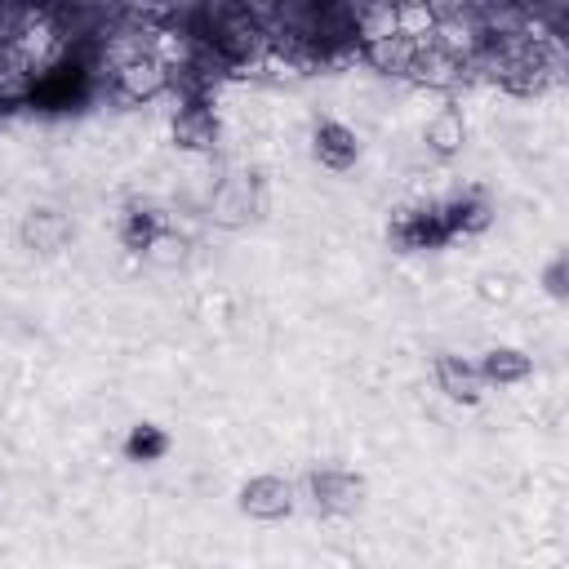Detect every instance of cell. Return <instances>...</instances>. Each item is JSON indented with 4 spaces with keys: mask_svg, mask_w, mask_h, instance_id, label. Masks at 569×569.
Listing matches in <instances>:
<instances>
[{
    "mask_svg": "<svg viewBox=\"0 0 569 569\" xmlns=\"http://www.w3.org/2000/svg\"><path fill=\"white\" fill-rule=\"evenodd\" d=\"M22 240H27L31 249H40V253H58V249H67V240H71V218L58 213V209H31V213L22 218Z\"/></svg>",
    "mask_w": 569,
    "mask_h": 569,
    "instance_id": "8fae6325",
    "label": "cell"
},
{
    "mask_svg": "<svg viewBox=\"0 0 569 569\" xmlns=\"http://www.w3.org/2000/svg\"><path fill=\"white\" fill-rule=\"evenodd\" d=\"M431 373H436V387L449 400H458V405H476L485 396V387H489L485 373H480V365L467 360V356H458V351H440L436 365H431Z\"/></svg>",
    "mask_w": 569,
    "mask_h": 569,
    "instance_id": "8992f818",
    "label": "cell"
},
{
    "mask_svg": "<svg viewBox=\"0 0 569 569\" xmlns=\"http://www.w3.org/2000/svg\"><path fill=\"white\" fill-rule=\"evenodd\" d=\"M480 298H485V302H507V298H511V280L498 276V271L480 276Z\"/></svg>",
    "mask_w": 569,
    "mask_h": 569,
    "instance_id": "9a60e30c",
    "label": "cell"
},
{
    "mask_svg": "<svg viewBox=\"0 0 569 569\" xmlns=\"http://www.w3.org/2000/svg\"><path fill=\"white\" fill-rule=\"evenodd\" d=\"M160 231H164L160 213H151V209H147V204H138V200L120 213V244H124V249H133V253H147V244H151Z\"/></svg>",
    "mask_w": 569,
    "mask_h": 569,
    "instance_id": "4fadbf2b",
    "label": "cell"
},
{
    "mask_svg": "<svg viewBox=\"0 0 569 569\" xmlns=\"http://www.w3.org/2000/svg\"><path fill=\"white\" fill-rule=\"evenodd\" d=\"M298 489L307 493L311 511H320V516H351L365 498V480L347 467H311Z\"/></svg>",
    "mask_w": 569,
    "mask_h": 569,
    "instance_id": "7a4b0ae2",
    "label": "cell"
},
{
    "mask_svg": "<svg viewBox=\"0 0 569 569\" xmlns=\"http://www.w3.org/2000/svg\"><path fill=\"white\" fill-rule=\"evenodd\" d=\"M409 80H413V84H422V89H440V93L471 84V80H467V62L449 58V53H445V49H436L431 40H422V44H418V58H413V67H409Z\"/></svg>",
    "mask_w": 569,
    "mask_h": 569,
    "instance_id": "52a82bcc",
    "label": "cell"
},
{
    "mask_svg": "<svg viewBox=\"0 0 569 569\" xmlns=\"http://www.w3.org/2000/svg\"><path fill=\"white\" fill-rule=\"evenodd\" d=\"M422 142H427V151H431L436 160L458 156V151L467 147V116H462L453 102L440 107L436 116H427V124H422Z\"/></svg>",
    "mask_w": 569,
    "mask_h": 569,
    "instance_id": "30bf717a",
    "label": "cell"
},
{
    "mask_svg": "<svg viewBox=\"0 0 569 569\" xmlns=\"http://www.w3.org/2000/svg\"><path fill=\"white\" fill-rule=\"evenodd\" d=\"M164 449H169V440H164L160 427H133L129 440H124V453H129L133 462H156Z\"/></svg>",
    "mask_w": 569,
    "mask_h": 569,
    "instance_id": "5bb4252c",
    "label": "cell"
},
{
    "mask_svg": "<svg viewBox=\"0 0 569 569\" xmlns=\"http://www.w3.org/2000/svg\"><path fill=\"white\" fill-rule=\"evenodd\" d=\"M204 213L209 222L218 227H244L262 213V187L249 169H231L222 173L213 187H209V200H204Z\"/></svg>",
    "mask_w": 569,
    "mask_h": 569,
    "instance_id": "6da1fadb",
    "label": "cell"
},
{
    "mask_svg": "<svg viewBox=\"0 0 569 569\" xmlns=\"http://www.w3.org/2000/svg\"><path fill=\"white\" fill-rule=\"evenodd\" d=\"M476 365H480L485 382H498V387L525 382V378H529V369H533V360H529L520 347H489V351H485Z\"/></svg>",
    "mask_w": 569,
    "mask_h": 569,
    "instance_id": "7c38bea8",
    "label": "cell"
},
{
    "mask_svg": "<svg viewBox=\"0 0 569 569\" xmlns=\"http://www.w3.org/2000/svg\"><path fill=\"white\" fill-rule=\"evenodd\" d=\"M169 62L160 58V53H138V58H129V62H120L107 80H111V89L124 98V102H156V98H164L169 93Z\"/></svg>",
    "mask_w": 569,
    "mask_h": 569,
    "instance_id": "277c9868",
    "label": "cell"
},
{
    "mask_svg": "<svg viewBox=\"0 0 569 569\" xmlns=\"http://www.w3.org/2000/svg\"><path fill=\"white\" fill-rule=\"evenodd\" d=\"M542 280H547V293H551V298H565V253L551 258V267H547Z\"/></svg>",
    "mask_w": 569,
    "mask_h": 569,
    "instance_id": "2e32d148",
    "label": "cell"
},
{
    "mask_svg": "<svg viewBox=\"0 0 569 569\" xmlns=\"http://www.w3.org/2000/svg\"><path fill=\"white\" fill-rule=\"evenodd\" d=\"M311 156H316L325 169L347 173V169L360 160V138H356V129L342 124V120H320V124L311 129Z\"/></svg>",
    "mask_w": 569,
    "mask_h": 569,
    "instance_id": "ba28073f",
    "label": "cell"
},
{
    "mask_svg": "<svg viewBox=\"0 0 569 569\" xmlns=\"http://www.w3.org/2000/svg\"><path fill=\"white\" fill-rule=\"evenodd\" d=\"M418 44L422 40H413V36H382V40H369L365 49H360V58L373 67V71H382V76H391V80H409V67H413V58H418Z\"/></svg>",
    "mask_w": 569,
    "mask_h": 569,
    "instance_id": "9c48e42d",
    "label": "cell"
},
{
    "mask_svg": "<svg viewBox=\"0 0 569 569\" xmlns=\"http://www.w3.org/2000/svg\"><path fill=\"white\" fill-rule=\"evenodd\" d=\"M298 507V485L284 476H253L240 489V511L253 520H280Z\"/></svg>",
    "mask_w": 569,
    "mask_h": 569,
    "instance_id": "5b68a950",
    "label": "cell"
},
{
    "mask_svg": "<svg viewBox=\"0 0 569 569\" xmlns=\"http://www.w3.org/2000/svg\"><path fill=\"white\" fill-rule=\"evenodd\" d=\"M169 138L178 151H213L222 138V120L209 107V98H178L173 116H169Z\"/></svg>",
    "mask_w": 569,
    "mask_h": 569,
    "instance_id": "3957f363",
    "label": "cell"
}]
</instances>
